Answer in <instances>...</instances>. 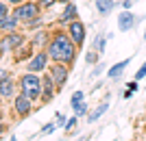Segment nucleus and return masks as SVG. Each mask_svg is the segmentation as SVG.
I'll return each mask as SVG.
<instances>
[{"label":"nucleus","instance_id":"nucleus-1","mask_svg":"<svg viewBox=\"0 0 146 141\" xmlns=\"http://www.w3.org/2000/svg\"><path fill=\"white\" fill-rule=\"evenodd\" d=\"M76 48L79 46L72 41V37H70L68 31L66 33L55 31L52 37H50V43L46 46V52H48L52 63H66V65H70L74 61V56H76Z\"/></svg>","mask_w":146,"mask_h":141},{"label":"nucleus","instance_id":"nucleus-2","mask_svg":"<svg viewBox=\"0 0 146 141\" xmlns=\"http://www.w3.org/2000/svg\"><path fill=\"white\" fill-rule=\"evenodd\" d=\"M42 85H44V78L35 72H24L18 83L20 91L29 96L31 100H42Z\"/></svg>","mask_w":146,"mask_h":141},{"label":"nucleus","instance_id":"nucleus-3","mask_svg":"<svg viewBox=\"0 0 146 141\" xmlns=\"http://www.w3.org/2000/svg\"><path fill=\"white\" fill-rule=\"evenodd\" d=\"M13 15L20 20V24H33L35 20H39V15H42V5L37 2V0H26V2H22V5L13 7Z\"/></svg>","mask_w":146,"mask_h":141},{"label":"nucleus","instance_id":"nucleus-4","mask_svg":"<svg viewBox=\"0 0 146 141\" xmlns=\"http://www.w3.org/2000/svg\"><path fill=\"white\" fill-rule=\"evenodd\" d=\"M50 56L46 50H37L35 54L31 56L29 61H26V72H35V74H42L44 70H48L50 68Z\"/></svg>","mask_w":146,"mask_h":141},{"label":"nucleus","instance_id":"nucleus-5","mask_svg":"<svg viewBox=\"0 0 146 141\" xmlns=\"http://www.w3.org/2000/svg\"><path fill=\"white\" fill-rule=\"evenodd\" d=\"M66 31L70 33L72 41L76 43L79 48H83V43H85V39H87V28H85V24H83V22L76 18V20H72V22L66 26Z\"/></svg>","mask_w":146,"mask_h":141},{"label":"nucleus","instance_id":"nucleus-6","mask_svg":"<svg viewBox=\"0 0 146 141\" xmlns=\"http://www.w3.org/2000/svg\"><path fill=\"white\" fill-rule=\"evenodd\" d=\"M116 22H118V31L120 33H131L137 26V15L131 9H122V13L116 18Z\"/></svg>","mask_w":146,"mask_h":141},{"label":"nucleus","instance_id":"nucleus-7","mask_svg":"<svg viewBox=\"0 0 146 141\" xmlns=\"http://www.w3.org/2000/svg\"><path fill=\"white\" fill-rule=\"evenodd\" d=\"M33 102L35 100H31L29 96H24V93L20 91L15 98H13V113L18 117H26L31 115V111H33Z\"/></svg>","mask_w":146,"mask_h":141},{"label":"nucleus","instance_id":"nucleus-8","mask_svg":"<svg viewBox=\"0 0 146 141\" xmlns=\"http://www.w3.org/2000/svg\"><path fill=\"white\" fill-rule=\"evenodd\" d=\"M48 74L52 76V80L57 83V87H63L66 85V80H68V74H70V70H68L66 63H50V68H48Z\"/></svg>","mask_w":146,"mask_h":141},{"label":"nucleus","instance_id":"nucleus-9","mask_svg":"<svg viewBox=\"0 0 146 141\" xmlns=\"http://www.w3.org/2000/svg\"><path fill=\"white\" fill-rule=\"evenodd\" d=\"M57 91H59L57 83L52 80V76L46 72V74H44V85H42V100H44V102H50V100L57 96Z\"/></svg>","mask_w":146,"mask_h":141},{"label":"nucleus","instance_id":"nucleus-10","mask_svg":"<svg viewBox=\"0 0 146 141\" xmlns=\"http://www.w3.org/2000/svg\"><path fill=\"white\" fill-rule=\"evenodd\" d=\"M131 59H133V56H129V59H122V61L113 63V65L107 70V78H111L113 83H116V80H120L122 76H124V70L131 65Z\"/></svg>","mask_w":146,"mask_h":141},{"label":"nucleus","instance_id":"nucleus-11","mask_svg":"<svg viewBox=\"0 0 146 141\" xmlns=\"http://www.w3.org/2000/svg\"><path fill=\"white\" fill-rule=\"evenodd\" d=\"M50 37H52V33H48L46 28H39V31H35L31 35V43L37 50H46V46L50 43Z\"/></svg>","mask_w":146,"mask_h":141},{"label":"nucleus","instance_id":"nucleus-12","mask_svg":"<svg viewBox=\"0 0 146 141\" xmlns=\"http://www.w3.org/2000/svg\"><path fill=\"white\" fill-rule=\"evenodd\" d=\"M79 18V9H76V5L74 2H70V5H66L63 7V11H61V15H59V26H68L72 20H76Z\"/></svg>","mask_w":146,"mask_h":141},{"label":"nucleus","instance_id":"nucleus-13","mask_svg":"<svg viewBox=\"0 0 146 141\" xmlns=\"http://www.w3.org/2000/svg\"><path fill=\"white\" fill-rule=\"evenodd\" d=\"M107 111H109V100H103V102H98V104L90 111V115L85 117V119H87V124H96L98 119H100V117H103L105 113H107Z\"/></svg>","mask_w":146,"mask_h":141},{"label":"nucleus","instance_id":"nucleus-14","mask_svg":"<svg viewBox=\"0 0 146 141\" xmlns=\"http://www.w3.org/2000/svg\"><path fill=\"white\" fill-rule=\"evenodd\" d=\"M0 96H2V100H13L18 93H15V85H13V80L11 78H7V80H2L0 83Z\"/></svg>","mask_w":146,"mask_h":141},{"label":"nucleus","instance_id":"nucleus-15","mask_svg":"<svg viewBox=\"0 0 146 141\" xmlns=\"http://www.w3.org/2000/svg\"><path fill=\"white\" fill-rule=\"evenodd\" d=\"M20 26V20L15 18V15H7V18H0V31L2 33H11V31H18Z\"/></svg>","mask_w":146,"mask_h":141},{"label":"nucleus","instance_id":"nucleus-16","mask_svg":"<svg viewBox=\"0 0 146 141\" xmlns=\"http://www.w3.org/2000/svg\"><path fill=\"white\" fill-rule=\"evenodd\" d=\"M5 37L9 39V43H11V48H13V50H18L20 46H24V41H26V37L22 35L20 31H11V33H5Z\"/></svg>","mask_w":146,"mask_h":141},{"label":"nucleus","instance_id":"nucleus-17","mask_svg":"<svg viewBox=\"0 0 146 141\" xmlns=\"http://www.w3.org/2000/svg\"><path fill=\"white\" fill-rule=\"evenodd\" d=\"M116 0H96V11L100 13V15H109L113 9H116Z\"/></svg>","mask_w":146,"mask_h":141},{"label":"nucleus","instance_id":"nucleus-18","mask_svg":"<svg viewBox=\"0 0 146 141\" xmlns=\"http://www.w3.org/2000/svg\"><path fill=\"white\" fill-rule=\"evenodd\" d=\"M107 41H109V37H107V33H100V35L94 37V41H92V48L98 50L100 54H105V48H107Z\"/></svg>","mask_w":146,"mask_h":141},{"label":"nucleus","instance_id":"nucleus-19","mask_svg":"<svg viewBox=\"0 0 146 141\" xmlns=\"http://www.w3.org/2000/svg\"><path fill=\"white\" fill-rule=\"evenodd\" d=\"M72 111H74V115H79V117H87L90 115V106L85 104V100H83V102H81V104H76V106H72Z\"/></svg>","mask_w":146,"mask_h":141},{"label":"nucleus","instance_id":"nucleus-20","mask_svg":"<svg viewBox=\"0 0 146 141\" xmlns=\"http://www.w3.org/2000/svg\"><path fill=\"white\" fill-rule=\"evenodd\" d=\"M98 59H100V52H98V50L92 48L90 52H85V63H90V65H96Z\"/></svg>","mask_w":146,"mask_h":141},{"label":"nucleus","instance_id":"nucleus-21","mask_svg":"<svg viewBox=\"0 0 146 141\" xmlns=\"http://www.w3.org/2000/svg\"><path fill=\"white\" fill-rule=\"evenodd\" d=\"M137 89H140V85H137V80H133V83H129V85H127V89H124V93H122V98H124V100H129V98H131V96H133L135 91H137Z\"/></svg>","mask_w":146,"mask_h":141},{"label":"nucleus","instance_id":"nucleus-22","mask_svg":"<svg viewBox=\"0 0 146 141\" xmlns=\"http://www.w3.org/2000/svg\"><path fill=\"white\" fill-rule=\"evenodd\" d=\"M76 126H79V115H72L70 119H68V124H66V128H63V130H66L68 135H72L74 130H76Z\"/></svg>","mask_w":146,"mask_h":141},{"label":"nucleus","instance_id":"nucleus-23","mask_svg":"<svg viewBox=\"0 0 146 141\" xmlns=\"http://www.w3.org/2000/svg\"><path fill=\"white\" fill-rule=\"evenodd\" d=\"M85 100V93L81 91V89H76V91L72 93V98H70V106H76V104H81Z\"/></svg>","mask_w":146,"mask_h":141},{"label":"nucleus","instance_id":"nucleus-24","mask_svg":"<svg viewBox=\"0 0 146 141\" xmlns=\"http://www.w3.org/2000/svg\"><path fill=\"white\" fill-rule=\"evenodd\" d=\"M105 70H107V65H105L103 61H98L96 65H94V70L90 72V76H92V78H98V76H100V74L105 72Z\"/></svg>","mask_w":146,"mask_h":141},{"label":"nucleus","instance_id":"nucleus-25","mask_svg":"<svg viewBox=\"0 0 146 141\" xmlns=\"http://www.w3.org/2000/svg\"><path fill=\"white\" fill-rule=\"evenodd\" d=\"M0 50H2V56H7L9 52H13V48H11V43H9L7 37H2V41H0Z\"/></svg>","mask_w":146,"mask_h":141},{"label":"nucleus","instance_id":"nucleus-26","mask_svg":"<svg viewBox=\"0 0 146 141\" xmlns=\"http://www.w3.org/2000/svg\"><path fill=\"white\" fill-rule=\"evenodd\" d=\"M7 15H11V13H9V2L2 0V2H0V18H7Z\"/></svg>","mask_w":146,"mask_h":141},{"label":"nucleus","instance_id":"nucleus-27","mask_svg":"<svg viewBox=\"0 0 146 141\" xmlns=\"http://www.w3.org/2000/svg\"><path fill=\"white\" fill-rule=\"evenodd\" d=\"M142 78H146V61L140 65V70L135 72V80H142Z\"/></svg>","mask_w":146,"mask_h":141},{"label":"nucleus","instance_id":"nucleus-28","mask_svg":"<svg viewBox=\"0 0 146 141\" xmlns=\"http://www.w3.org/2000/svg\"><path fill=\"white\" fill-rule=\"evenodd\" d=\"M57 128H59V126H57V122H55V124H46V126L42 128V135H50V132H55Z\"/></svg>","mask_w":146,"mask_h":141},{"label":"nucleus","instance_id":"nucleus-29","mask_svg":"<svg viewBox=\"0 0 146 141\" xmlns=\"http://www.w3.org/2000/svg\"><path fill=\"white\" fill-rule=\"evenodd\" d=\"M57 126H59V128H66V124H68V117L63 115V113H57Z\"/></svg>","mask_w":146,"mask_h":141},{"label":"nucleus","instance_id":"nucleus-30","mask_svg":"<svg viewBox=\"0 0 146 141\" xmlns=\"http://www.w3.org/2000/svg\"><path fill=\"white\" fill-rule=\"evenodd\" d=\"M37 2H39V5H42L44 9H50V7L55 5V2H59V0H37Z\"/></svg>","mask_w":146,"mask_h":141},{"label":"nucleus","instance_id":"nucleus-31","mask_svg":"<svg viewBox=\"0 0 146 141\" xmlns=\"http://www.w3.org/2000/svg\"><path fill=\"white\" fill-rule=\"evenodd\" d=\"M42 26H44V20L39 18V20H35L33 24H29V26H26V28H42Z\"/></svg>","mask_w":146,"mask_h":141},{"label":"nucleus","instance_id":"nucleus-32","mask_svg":"<svg viewBox=\"0 0 146 141\" xmlns=\"http://www.w3.org/2000/svg\"><path fill=\"white\" fill-rule=\"evenodd\" d=\"M133 2H135V0H122L120 5H122V9H131V7H133Z\"/></svg>","mask_w":146,"mask_h":141},{"label":"nucleus","instance_id":"nucleus-33","mask_svg":"<svg viewBox=\"0 0 146 141\" xmlns=\"http://www.w3.org/2000/svg\"><path fill=\"white\" fill-rule=\"evenodd\" d=\"M0 78H2V80H7V78H11V76H9V70H5V68L0 70Z\"/></svg>","mask_w":146,"mask_h":141},{"label":"nucleus","instance_id":"nucleus-34","mask_svg":"<svg viewBox=\"0 0 146 141\" xmlns=\"http://www.w3.org/2000/svg\"><path fill=\"white\" fill-rule=\"evenodd\" d=\"M9 5H13V7H18V5H22V2H26V0H7Z\"/></svg>","mask_w":146,"mask_h":141},{"label":"nucleus","instance_id":"nucleus-35","mask_svg":"<svg viewBox=\"0 0 146 141\" xmlns=\"http://www.w3.org/2000/svg\"><path fill=\"white\" fill-rule=\"evenodd\" d=\"M59 2H61V5H63V7H66V5H70L72 0H59Z\"/></svg>","mask_w":146,"mask_h":141},{"label":"nucleus","instance_id":"nucleus-36","mask_svg":"<svg viewBox=\"0 0 146 141\" xmlns=\"http://www.w3.org/2000/svg\"><path fill=\"white\" fill-rule=\"evenodd\" d=\"M142 39H144V41H146V28H144V35H142Z\"/></svg>","mask_w":146,"mask_h":141},{"label":"nucleus","instance_id":"nucleus-37","mask_svg":"<svg viewBox=\"0 0 146 141\" xmlns=\"http://www.w3.org/2000/svg\"><path fill=\"white\" fill-rule=\"evenodd\" d=\"M144 132H146V124H144Z\"/></svg>","mask_w":146,"mask_h":141}]
</instances>
